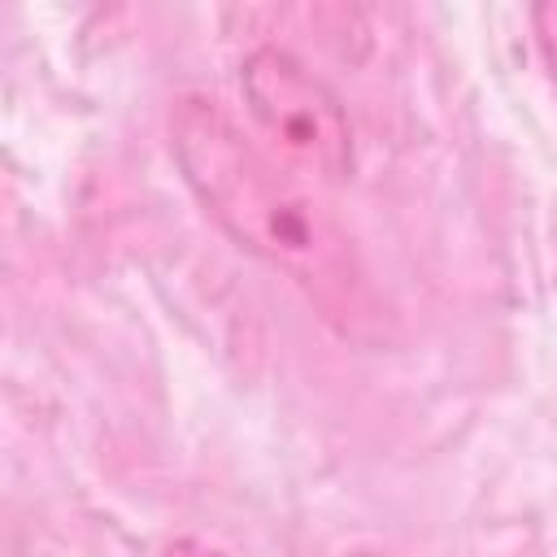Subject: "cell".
I'll return each instance as SVG.
<instances>
[{"mask_svg":"<svg viewBox=\"0 0 557 557\" xmlns=\"http://www.w3.org/2000/svg\"><path fill=\"white\" fill-rule=\"evenodd\" d=\"M170 148L196 200L235 244L296 278L326 313L344 322L361 313V270L331 209L300 187L287 165L257 152L213 100H178L170 113Z\"/></svg>","mask_w":557,"mask_h":557,"instance_id":"1","label":"cell"},{"mask_svg":"<svg viewBox=\"0 0 557 557\" xmlns=\"http://www.w3.org/2000/svg\"><path fill=\"white\" fill-rule=\"evenodd\" d=\"M239 91L252 126L296 174L344 183L352 174V135L335 91L313 78L292 52L257 48L239 65Z\"/></svg>","mask_w":557,"mask_h":557,"instance_id":"2","label":"cell"},{"mask_svg":"<svg viewBox=\"0 0 557 557\" xmlns=\"http://www.w3.org/2000/svg\"><path fill=\"white\" fill-rule=\"evenodd\" d=\"M531 17H535V39H540V52L548 61V74L557 78V4H540Z\"/></svg>","mask_w":557,"mask_h":557,"instance_id":"3","label":"cell"}]
</instances>
